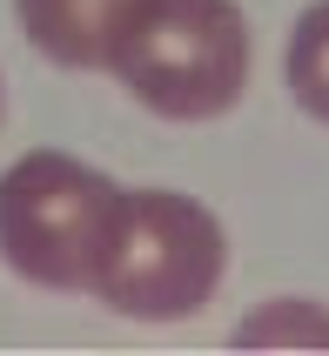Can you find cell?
<instances>
[{"mask_svg":"<svg viewBox=\"0 0 329 356\" xmlns=\"http://www.w3.org/2000/svg\"><path fill=\"white\" fill-rule=\"evenodd\" d=\"M108 67L148 115L215 121L249 88V20L235 0H135Z\"/></svg>","mask_w":329,"mask_h":356,"instance_id":"1","label":"cell"},{"mask_svg":"<svg viewBox=\"0 0 329 356\" xmlns=\"http://www.w3.org/2000/svg\"><path fill=\"white\" fill-rule=\"evenodd\" d=\"M128 188L74 155L34 148L0 175V262L34 289H95Z\"/></svg>","mask_w":329,"mask_h":356,"instance_id":"2","label":"cell"},{"mask_svg":"<svg viewBox=\"0 0 329 356\" xmlns=\"http://www.w3.org/2000/svg\"><path fill=\"white\" fill-rule=\"evenodd\" d=\"M222 269H229V236L195 195L128 188L115 249L88 296L135 323H182L215 296Z\"/></svg>","mask_w":329,"mask_h":356,"instance_id":"3","label":"cell"},{"mask_svg":"<svg viewBox=\"0 0 329 356\" xmlns=\"http://www.w3.org/2000/svg\"><path fill=\"white\" fill-rule=\"evenodd\" d=\"M14 7L20 34L54 67H108V40L121 34L135 0H14Z\"/></svg>","mask_w":329,"mask_h":356,"instance_id":"4","label":"cell"},{"mask_svg":"<svg viewBox=\"0 0 329 356\" xmlns=\"http://www.w3.org/2000/svg\"><path fill=\"white\" fill-rule=\"evenodd\" d=\"M289 95L310 121L329 128V0H316L289 34Z\"/></svg>","mask_w":329,"mask_h":356,"instance_id":"5","label":"cell"},{"mask_svg":"<svg viewBox=\"0 0 329 356\" xmlns=\"http://www.w3.org/2000/svg\"><path fill=\"white\" fill-rule=\"evenodd\" d=\"M235 343H329V316L316 309V302H303V296H282V302H269V309H255L242 330H235Z\"/></svg>","mask_w":329,"mask_h":356,"instance_id":"6","label":"cell"},{"mask_svg":"<svg viewBox=\"0 0 329 356\" xmlns=\"http://www.w3.org/2000/svg\"><path fill=\"white\" fill-rule=\"evenodd\" d=\"M0 115H7V88H0Z\"/></svg>","mask_w":329,"mask_h":356,"instance_id":"7","label":"cell"}]
</instances>
